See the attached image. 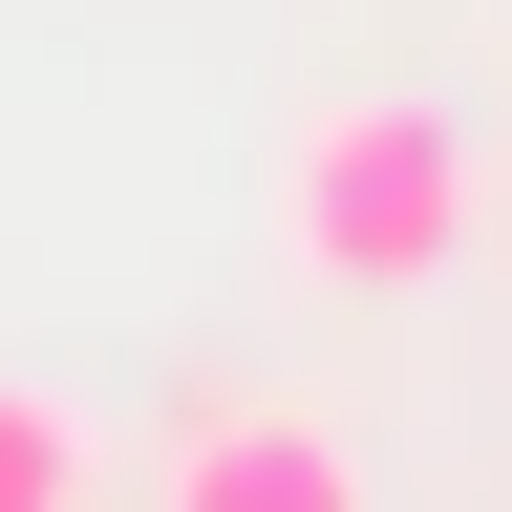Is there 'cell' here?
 Segmentation results:
<instances>
[{
	"label": "cell",
	"mask_w": 512,
	"mask_h": 512,
	"mask_svg": "<svg viewBox=\"0 0 512 512\" xmlns=\"http://www.w3.org/2000/svg\"><path fill=\"white\" fill-rule=\"evenodd\" d=\"M470 214H491V150H470L448 107H406V86L320 107L299 150H278V256H299V278H342V299L448 278V256H470Z\"/></svg>",
	"instance_id": "1"
},
{
	"label": "cell",
	"mask_w": 512,
	"mask_h": 512,
	"mask_svg": "<svg viewBox=\"0 0 512 512\" xmlns=\"http://www.w3.org/2000/svg\"><path fill=\"white\" fill-rule=\"evenodd\" d=\"M150 512H363V470H342V427H299V406H192Z\"/></svg>",
	"instance_id": "2"
},
{
	"label": "cell",
	"mask_w": 512,
	"mask_h": 512,
	"mask_svg": "<svg viewBox=\"0 0 512 512\" xmlns=\"http://www.w3.org/2000/svg\"><path fill=\"white\" fill-rule=\"evenodd\" d=\"M0 512H86V406L0 384Z\"/></svg>",
	"instance_id": "3"
}]
</instances>
